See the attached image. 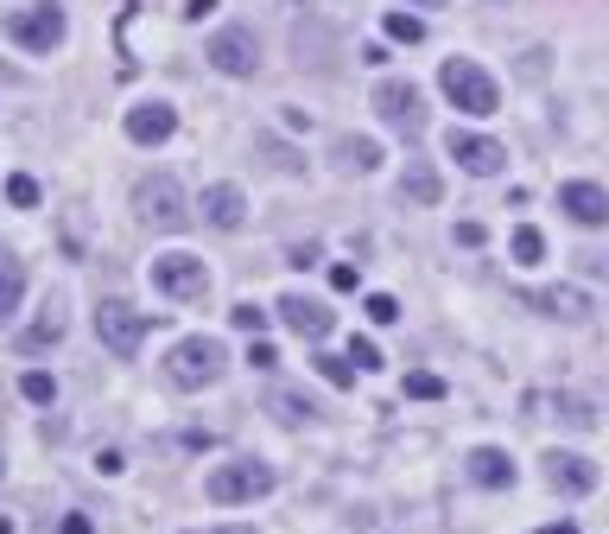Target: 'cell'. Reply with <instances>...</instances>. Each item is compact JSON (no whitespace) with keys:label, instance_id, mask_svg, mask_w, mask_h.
Wrapping results in <instances>:
<instances>
[{"label":"cell","instance_id":"ab89813d","mask_svg":"<svg viewBox=\"0 0 609 534\" xmlns=\"http://www.w3.org/2000/svg\"><path fill=\"white\" fill-rule=\"evenodd\" d=\"M210 534H254V529H210Z\"/></svg>","mask_w":609,"mask_h":534},{"label":"cell","instance_id":"1f68e13d","mask_svg":"<svg viewBox=\"0 0 609 534\" xmlns=\"http://www.w3.org/2000/svg\"><path fill=\"white\" fill-rule=\"evenodd\" d=\"M350 363H356V369H381V350L368 338H350Z\"/></svg>","mask_w":609,"mask_h":534},{"label":"cell","instance_id":"8992f818","mask_svg":"<svg viewBox=\"0 0 609 534\" xmlns=\"http://www.w3.org/2000/svg\"><path fill=\"white\" fill-rule=\"evenodd\" d=\"M134 210H141V223L153 229H184L191 223V197H184L179 179H166V172H153L134 185Z\"/></svg>","mask_w":609,"mask_h":534},{"label":"cell","instance_id":"2e32d148","mask_svg":"<svg viewBox=\"0 0 609 534\" xmlns=\"http://www.w3.org/2000/svg\"><path fill=\"white\" fill-rule=\"evenodd\" d=\"M470 484H483V490H508L514 484V458L502 452V446H476V452L464 458Z\"/></svg>","mask_w":609,"mask_h":534},{"label":"cell","instance_id":"83f0119b","mask_svg":"<svg viewBox=\"0 0 609 534\" xmlns=\"http://www.w3.org/2000/svg\"><path fill=\"white\" fill-rule=\"evenodd\" d=\"M406 395H413V401H438V395H444V381L431 376V369H413V376H406Z\"/></svg>","mask_w":609,"mask_h":534},{"label":"cell","instance_id":"ba28073f","mask_svg":"<svg viewBox=\"0 0 609 534\" xmlns=\"http://www.w3.org/2000/svg\"><path fill=\"white\" fill-rule=\"evenodd\" d=\"M375 109H381V121H388L394 134H406V141L426 134V96H419L413 83H400V76H381V83H375Z\"/></svg>","mask_w":609,"mask_h":534},{"label":"cell","instance_id":"4dcf8cb0","mask_svg":"<svg viewBox=\"0 0 609 534\" xmlns=\"http://www.w3.org/2000/svg\"><path fill=\"white\" fill-rule=\"evenodd\" d=\"M7 204H20V210H33V204H38V185L26 179V172H20V179H7Z\"/></svg>","mask_w":609,"mask_h":534},{"label":"cell","instance_id":"9a60e30c","mask_svg":"<svg viewBox=\"0 0 609 534\" xmlns=\"http://www.w3.org/2000/svg\"><path fill=\"white\" fill-rule=\"evenodd\" d=\"M204 223L210 229H242V217H248V197H242V185H204Z\"/></svg>","mask_w":609,"mask_h":534},{"label":"cell","instance_id":"60d3db41","mask_svg":"<svg viewBox=\"0 0 609 534\" xmlns=\"http://www.w3.org/2000/svg\"><path fill=\"white\" fill-rule=\"evenodd\" d=\"M0 534H13V522H0Z\"/></svg>","mask_w":609,"mask_h":534},{"label":"cell","instance_id":"f546056e","mask_svg":"<svg viewBox=\"0 0 609 534\" xmlns=\"http://www.w3.org/2000/svg\"><path fill=\"white\" fill-rule=\"evenodd\" d=\"M559 414H565V426H597L590 401H577V395H559Z\"/></svg>","mask_w":609,"mask_h":534},{"label":"cell","instance_id":"277c9868","mask_svg":"<svg viewBox=\"0 0 609 534\" xmlns=\"http://www.w3.org/2000/svg\"><path fill=\"white\" fill-rule=\"evenodd\" d=\"M0 33L13 38L20 51H38V58H45V51H58V45H64V7H58V0L20 7V13H7V20H0Z\"/></svg>","mask_w":609,"mask_h":534},{"label":"cell","instance_id":"9c48e42d","mask_svg":"<svg viewBox=\"0 0 609 534\" xmlns=\"http://www.w3.org/2000/svg\"><path fill=\"white\" fill-rule=\"evenodd\" d=\"M210 64L222 76H254L260 71V38H254V26H222V33L210 38Z\"/></svg>","mask_w":609,"mask_h":534},{"label":"cell","instance_id":"7c38bea8","mask_svg":"<svg viewBox=\"0 0 609 534\" xmlns=\"http://www.w3.org/2000/svg\"><path fill=\"white\" fill-rule=\"evenodd\" d=\"M546 484L559 496H590L597 490V464L584 452H546Z\"/></svg>","mask_w":609,"mask_h":534},{"label":"cell","instance_id":"4316f807","mask_svg":"<svg viewBox=\"0 0 609 534\" xmlns=\"http://www.w3.org/2000/svg\"><path fill=\"white\" fill-rule=\"evenodd\" d=\"M318 376L330 381V388H350V381H356V363H350V356H318Z\"/></svg>","mask_w":609,"mask_h":534},{"label":"cell","instance_id":"836d02e7","mask_svg":"<svg viewBox=\"0 0 609 534\" xmlns=\"http://www.w3.org/2000/svg\"><path fill=\"white\" fill-rule=\"evenodd\" d=\"M248 363H254V369H273L280 356H273V343H254V350H248Z\"/></svg>","mask_w":609,"mask_h":534},{"label":"cell","instance_id":"74e56055","mask_svg":"<svg viewBox=\"0 0 609 534\" xmlns=\"http://www.w3.org/2000/svg\"><path fill=\"white\" fill-rule=\"evenodd\" d=\"M590 267H597V274H609V255H590Z\"/></svg>","mask_w":609,"mask_h":534},{"label":"cell","instance_id":"ffe728a7","mask_svg":"<svg viewBox=\"0 0 609 534\" xmlns=\"http://www.w3.org/2000/svg\"><path fill=\"white\" fill-rule=\"evenodd\" d=\"M20 300H26V262L0 248V318H7V312H13Z\"/></svg>","mask_w":609,"mask_h":534},{"label":"cell","instance_id":"52a82bcc","mask_svg":"<svg viewBox=\"0 0 609 534\" xmlns=\"http://www.w3.org/2000/svg\"><path fill=\"white\" fill-rule=\"evenodd\" d=\"M153 287L166 293V300H184V305H197V300H210V267L197 262V255H153Z\"/></svg>","mask_w":609,"mask_h":534},{"label":"cell","instance_id":"44dd1931","mask_svg":"<svg viewBox=\"0 0 609 534\" xmlns=\"http://www.w3.org/2000/svg\"><path fill=\"white\" fill-rule=\"evenodd\" d=\"M337 166H343V172H375V166H381V147L350 134V141H337Z\"/></svg>","mask_w":609,"mask_h":534},{"label":"cell","instance_id":"d6a6232c","mask_svg":"<svg viewBox=\"0 0 609 534\" xmlns=\"http://www.w3.org/2000/svg\"><path fill=\"white\" fill-rule=\"evenodd\" d=\"M356 280H362V274H356L350 262H337V267H330V287H337V293H356Z\"/></svg>","mask_w":609,"mask_h":534},{"label":"cell","instance_id":"7a4b0ae2","mask_svg":"<svg viewBox=\"0 0 609 534\" xmlns=\"http://www.w3.org/2000/svg\"><path fill=\"white\" fill-rule=\"evenodd\" d=\"M438 89L458 102L464 114H496L502 109V89H496V76L483 71L476 58H444V71H438Z\"/></svg>","mask_w":609,"mask_h":534},{"label":"cell","instance_id":"d6986e66","mask_svg":"<svg viewBox=\"0 0 609 534\" xmlns=\"http://www.w3.org/2000/svg\"><path fill=\"white\" fill-rule=\"evenodd\" d=\"M58 338H64V305H58V300H45V312L33 318V331L20 338V350H51Z\"/></svg>","mask_w":609,"mask_h":534},{"label":"cell","instance_id":"5b68a950","mask_svg":"<svg viewBox=\"0 0 609 534\" xmlns=\"http://www.w3.org/2000/svg\"><path fill=\"white\" fill-rule=\"evenodd\" d=\"M146 331H153V312H141V305H127V300L96 305V338H102V350H114V356H141Z\"/></svg>","mask_w":609,"mask_h":534},{"label":"cell","instance_id":"cb8c5ba5","mask_svg":"<svg viewBox=\"0 0 609 534\" xmlns=\"http://www.w3.org/2000/svg\"><path fill=\"white\" fill-rule=\"evenodd\" d=\"M20 388H26V401H38V408H51V401H58V381L45 376V369H26Z\"/></svg>","mask_w":609,"mask_h":534},{"label":"cell","instance_id":"484cf974","mask_svg":"<svg viewBox=\"0 0 609 534\" xmlns=\"http://www.w3.org/2000/svg\"><path fill=\"white\" fill-rule=\"evenodd\" d=\"M229 325H235V331H248V338H260V331H267V312H260L254 300H242L235 312H229Z\"/></svg>","mask_w":609,"mask_h":534},{"label":"cell","instance_id":"3957f363","mask_svg":"<svg viewBox=\"0 0 609 534\" xmlns=\"http://www.w3.org/2000/svg\"><path fill=\"white\" fill-rule=\"evenodd\" d=\"M222 369H229V350L216 338H179L172 356H166V381L172 388H210Z\"/></svg>","mask_w":609,"mask_h":534},{"label":"cell","instance_id":"603a6c76","mask_svg":"<svg viewBox=\"0 0 609 534\" xmlns=\"http://www.w3.org/2000/svg\"><path fill=\"white\" fill-rule=\"evenodd\" d=\"M539 255H546V235H539L534 223H521V229H514V262H521V267H534Z\"/></svg>","mask_w":609,"mask_h":534},{"label":"cell","instance_id":"d4e9b609","mask_svg":"<svg viewBox=\"0 0 609 534\" xmlns=\"http://www.w3.org/2000/svg\"><path fill=\"white\" fill-rule=\"evenodd\" d=\"M388 38H394V45H419V38H426V20H413V13H388Z\"/></svg>","mask_w":609,"mask_h":534},{"label":"cell","instance_id":"7402d4cb","mask_svg":"<svg viewBox=\"0 0 609 534\" xmlns=\"http://www.w3.org/2000/svg\"><path fill=\"white\" fill-rule=\"evenodd\" d=\"M400 197H413V204H438V172H431L426 159H413V166H406V179H400Z\"/></svg>","mask_w":609,"mask_h":534},{"label":"cell","instance_id":"e0dca14e","mask_svg":"<svg viewBox=\"0 0 609 534\" xmlns=\"http://www.w3.org/2000/svg\"><path fill=\"white\" fill-rule=\"evenodd\" d=\"M527 305H539L546 318H565V325H584L590 318V300L577 287H546V293H527Z\"/></svg>","mask_w":609,"mask_h":534},{"label":"cell","instance_id":"4fadbf2b","mask_svg":"<svg viewBox=\"0 0 609 534\" xmlns=\"http://www.w3.org/2000/svg\"><path fill=\"white\" fill-rule=\"evenodd\" d=\"M559 210H565L572 223L597 229V223H609V191L590 185V179H572V185H559Z\"/></svg>","mask_w":609,"mask_h":534},{"label":"cell","instance_id":"8d00e7d4","mask_svg":"<svg viewBox=\"0 0 609 534\" xmlns=\"http://www.w3.org/2000/svg\"><path fill=\"white\" fill-rule=\"evenodd\" d=\"M539 534H577L572 522H552V529H539Z\"/></svg>","mask_w":609,"mask_h":534},{"label":"cell","instance_id":"8fae6325","mask_svg":"<svg viewBox=\"0 0 609 534\" xmlns=\"http://www.w3.org/2000/svg\"><path fill=\"white\" fill-rule=\"evenodd\" d=\"M273 312H280V318H287V325H292V331H299L305 343H324V338H330V325H337V318H330V305L312 300V293H287V300L273 305Z\"/></svg>","mask_w":609,"mask_h":534},{"label":"cell","instance_id":"6da1fadb","mask_svg":"<svg viewBox=\"0 0 609 534\" xmlns=\"http://www.w3.org/2000/svg\"><path fill=\"white\" fill-rule=\"evenodd\" d=\"M273 490V464L267 458H222L210 464V477H204V496L222 502V509H235V502H254V496Z\"/></svg>","mask_w":609,"mask_h":534},{"label":"cell","instance_id":"e575fe53","mask_svg":"<svg viewBox=\"0 0 609 534\" xmlns=\"http://www.w3.org/2000/svg\"><path fill=\"white\" fill-rule=\"evenodd\" d=\"M210 7H216V0H184V20H204Z\"/></svg>","mask_w":609,"mask_h":534},{"label":"cell","instance_id":"f35d334b","mask_svg":"<svg viewBox=\"0 0 609 534\" xmlns=\"http://www.w3.org/2000/svg\"><path fill=\"white\" fill-rule=\"evenodd\" d=\"M406 7H451V0H406Z\"/></svg>","mask_w":609,"mask_h":534},{"label":"cell","instance_id":"5bb4252c","mask_svg":"<svg viewBox=\"0 0 609 534\" xmlns=\"http://www.w3.org/2000/svg\"><path fill=\"white\" fill-rule=\"evenodd\" d=\"M172 128H179V109H172V102H141V109H127V141H141V147L172 141Z\"/></svg>","mask_w":609,"mask_h":534},{"label":"cell","instance_id":"f1b7e54d","mask_svg":"<svg viewBox=\"0 0 609 534\" xmlns=\"http://www.w3.org/2000/svg\"><path fill=\"white\" fill-rule=\"evenodd\" d=\"M362 312H368L375 325H394V318H400V300H394V293H368V305H362Z\"/></svg>","mask_w":609,"mask_h":534},{"label":"cell","instance_id":"ac0fdd59","mask_svg":"<svg viewBox=\"0 0 609 534\" xmlns=\"http://www.w3.org/2000/svg\"><path fill=\"white\" fill-rule=\"evenodd\" d=\"M267 408L287 420V426H312V420H318V401H312V395H299V388H273V395H267Z\"/></svg>","mask_w":609,"mask_h":534},{"label":"cell","instance_id":"d590c367","mask_svg":"<svg viewBox=\"0 0 609 534\" xmlns=\"http://www.w3.org/2000/svg\"><path fill=\"white\" fill-rule=\"evenodd\" d=\"M64 534H89V515H64Z\"/></svg>","mask_w":609,"mask_h":534},{"label":"cell","instance_id":"30bf717a","mask_svg":"<svg viewBox=\"0 0 609 534\" xmlns=\"http://www.w3.org/2000/svg\"><path fill=\"white\" fill-rule=\"evenodd\" d=\"M444 153H451L464 172H476V179L502 172V159H508L502 141H489V134H470V128H451V134H444Z\"/></svg>","mask_w":609,"mask_h":534}]
</instances>
